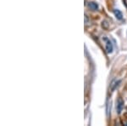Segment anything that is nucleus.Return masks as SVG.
<instances>
[{"instance_id": "7ed1b4c3", "label": "nucleus", "mask_w": 127, "mask_h": 126, "mask_svg": "<svg viewBox=\"0 0 127 126\" xmlns=\"http://www.w3.org/2000/svg\"><path fill=\"white\" fill-rule=\"evenodd\" d=\"M114 16H115V17L117 18L118 20H122V18H123V15H122L120 10L116 9V10H114Z\"/></svg>"}, {"instance_id": "20e7f679", "label": "nucleus", "mask_w": 127, "mask_h": 126, "mask_svg": "<svg viewBox=\"0 0 127 126\" xmlns=\"http://www.w3.org/2000/svg\"><path fill=\"white\" fill-rule=\"evenodd\" d=\"M87 5H88V7L90 8V10H97L98 9V5L94 2H89Z\"/></svg>"}, {"instance_id": "f03ea898", "label": "nucleus", "mask_w": 127, "mask_h": 126, "mask_svg": "<svg viewBox=\"0 0 127 126\" xmlns=\"http://www.w3.org/2000/svg\"><path fill=\"white\" fill-rule=\"evenodd\" d=\"M124 108V101L121 99V98H119L117 101V103H116V109H117V113H120L122 112Z\"/></svg>"}, {"instance_id": "39448f33", "label": "nucleus", "mask_w": 127, "mask_h": 126, "mask_svg": "<svg viewBox=\"0 0 127 126\" xmlns=\"http://www.w3.org/2000/svg\"><path fill=\"white\" fill-rule=\"evenodd\" d=\"M120 83V81H119V80H118V81H117V80H115V81L113 82V83H111V89H112V90H114V89H115L118 85H119L118 83Z\"/></svg>"}, {"instance_id": "f257e3e1", "label": "nucleus", "mask_w": 127, "mask_h": 126, "mask_svg": "<svg viewBox=\"0 0 127 126\" xmlns=\"http://www.w3.org/2000/svg\"><path fill=\"white\" fill-rule=\"evenodd\" d=\"M103 40L104 42H105V49H106V51H107V53H112V51H113V44H112V43L110 42V40L108 38H107L106 37L103 38Z\"/></svg>"}]
</instances>
